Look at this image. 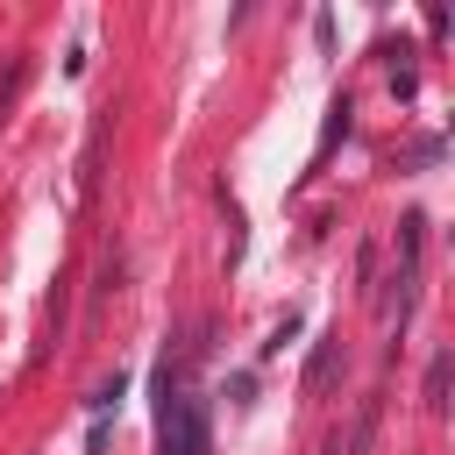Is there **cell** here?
<instances>
[{"label": "cell", "instance_id": "cell-1", "mask_svg": "<svg viewBox=\"0 0 455 455\" xmlns=\"http://www.w3.org/2000/svg\"><path fill=\"white\" fill-rule=\"evenodd\" d=\"M327 377H334V334H320V341H313V355H306V391H320Z\"/></svg>", "mask_w": 455, "mask_h": 455}, {"label": "cell", "instance_id": "cell-2", "mask_svg": "<svg viewBox=\"0 0 455 455\" xmlns=\"http://www.w3.org/2000/svg\"><path fill=\"white\" fill-rule=\"evenodd\" d=\"M427 412H448V348H434L427 363Z\"/></svg>", "mask_w": 455, "mask_h": 455}, {"label": "cell", "instance_id": "cell-3", "mask_svg": "<svg viewBox=\"0 0 455 455\" xmlns=\"http://www.w3.org/2000/svg\"><path fill=\"white\" fill-rule=\"evenodd\" d=\"M348 114H355V100H348V92H341V100H334V107H327V128H320V156H327V142H334V135H341V128H348ZM320 156H313V164H320Z\"/></svg>", "mask_w": 455, "mask_h": 455}, {"label": "cell", "instance_id": "cell-4", "mask_svg": "<svg viewBox=\"0 0 455 455\" xmlns=\"http://www.w3.org/2000/svg\"><path fill=\"white\" fill-rule=\"evenodd\" d=\"M21 78H28V57H7V71H0V121H7V107H14Z\"/></svg>", "mask_w": 455, "mask_h": 455}, {"label": "cell", "instance_id": "cell-5", "mask_svg": "<svg viewBox=\"0 0 455 455\" xmlns=\"http://www.w3.org/2000/svg\"><path fill=\"white\" fill-rule=\"evenodd\" d=\"M85 405H92V419H107V412H114V405H121V377H107V384H100V391H92V398H85Z\"/></svg>", "mask_w": 455, "mask_h": 455}, {"label": "cell", "instance_id": "cell-6", "mask_svg": "<svg viewBox=\"0 0 455 455\" xmlns=\"http://www.w3.org/2000/svg\"><path fill=\"white\" fill-rule=\"evenodd\" d=\"M370 434H377V405H363V412H355V434H348V448L363 455V448H370Z\"/></svg>", "mask_w": 455, "mask_h": 455}]
</instances>
